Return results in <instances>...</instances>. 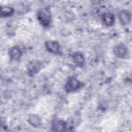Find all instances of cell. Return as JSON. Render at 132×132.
I'll return each instance as SVG.
<instances>
[{
	"label": "cell",
	"instance_id": "obj_1",
	"mask_svg": "<svg viewBox=\"0 0 132 132\" xmlns=\"http://www.w3.org/2000/svg\"><path fill=\"white\" fill-rule=\"evenodd\" d=\"M37 19L43 27H48L52 22V16L50 9L45 7L40 9L37 13Z\"/></svg>",
	"mask_w": 132,
	"mask_h": 132
},
{
	"label": "cell",
	"instance_id": "obj_2",
	"mask_svg": "<svg viewBox=\"0 0 132 132\" xmlns=\"http://www.w3.org/2000/svg\"><path fill=\"white\" fill-rule=\"evenodd\" d=\"M82 84L76 77L71 76L68 78L65 85V90L67 92H72L79 89Z\"/></svg>",
	"mask_w": 132,
	"mask_h": 132
},
{
	"label": "cell",
	"instance_id": "obj_3",
	"mask_svg": "<svg viewBox=\"0 0 132 132\" xmlns=\"http://www.w3.org/2000/svg\"><path fill=\"white\" fill-rule=\"evenodd\" d=\"M42 66V62L39 60H32L30 61L27 66L28 74L30 76H33L37 74L41 70Z\"/></svg>",
	"mask_w": 132,
	"mask_h": 132
},
{
	"label": "cell",
	"instance_id": "obj_4",
	"mask_svg": "<svg viewBox=\"0 0 132 132\" xmlns=\"http://www.w3.org/2000/svg\"><path fill=\"white\" fill-rule=\"evenodd\" d=\"M114 55L119 58H124L128 52L127 47L123 43H119L115 45L113 48Z\"/></svg>",
	"mask_w": 132,
	"mask_h": 132
},
{
	"label": "cell",
	"instance_id": "obj_5",
	"mask_svg": "<svg viewBox=\"0 0 132 132\" xmlns=\"http://www.w3.org/2000/svg\"><path fill=\"white\" fill-rule=\"evenodd\" d=\"M45 47L50 53L54 54H58L60 53V46L59 43L56 41L50 40L45 42Z\"/></svg>",
	"mask_w": 132,
	"mask_h": 132
},
{
	"label": "cell",
	"instance_id": "obj_6",
	"mask_svg": "<svg viewBox=\"0 0 132 132\" xmlns=\"http://www.w3.org/2000/svg\"><path fill=\"white\" fill-rule=\"evenodd\" d=\"M131 16V13L128 10H122L119 13V19L123 25H126L130 23Z\"/></svg>",
	"mask_w": 132,
	"mask_h": 132
},
{
	"label": "cell",
	"instance_id": "obj_7",
	"mask_svg": "<svg viewBox=\"0 0 132 132\" xmlns=\"http://www.w3.org/2000/svg\"><path fill=\"white\" fill-rule=\"evenodd\" d=\"M8 55L11 60H18L22 56V52L20 48L17 46H14L9 50Z\"/></svg>",
	"mask_w": 132,
	"mask_h": 132
},
{
	"label": "cell",
	"instance_id": "obj_8",
	"mask_svg": "<svg viewBox=\"0 0 132 132\" xmlns=\"http://www.w3.org/2000/svg\"><path fill=\"white\" fill-rule=\"evenodd\" d=\"M102 21L105 26L107 27L111 26L114 23V16L111 13H105L102 15Z\"/></svg>",
	"mask_w": 132,
	"mask_h": 132
},
{
	"label": "cell",
	"instance_id": "obj_9",
	"mask_svg": "<svg viewBox=\"0 0 132 132\" xmlns=\"http://www.w3.org/2000/svg\"><path fill=\"white\" fill-rule=\"evenodd\" d=\"M73 59L75 65L78 67H83L85 63V59L82 53L76 52L73 55Z\"/></svg>",
	"mask_w": 132,
	"mask_h": 132
},
{
	"label": "cell",
	"instance_id": "obj_10",
	"mask_svg": "<svg viewBox=\"0 0 132 132\" xmlns=\"http://www.w3.org/2000/svg\"><path fill=\"white\" fill-rule=\"evenodd\" d=\"M67 123L62 120L55 121L52 125V129L54 131H62L66 130Z\"/></svg>",
	"mask_w": 132,
	"mask_h": 132
},
{
	"label": "cell",
	"instance_id": "obj_11",
	"mask_svg": "<svg viewBox=\"0 0 132 132\" xmlns=\"http://www.w3.org/2000/svg\"><path fill=\"white\" fill-rule=\"evenodd\" d=\"M14 13V9L9 7L6 6H1V13L0 15L1 17L7 18L13 15Z\"/></svg>",
	"mask_w": 132,
	"mask_h": 132
},
{
	"label": "cell",
	"instance_id": "obj_12",
	"mask_svg": "<svg viewBox=\"0 0 132 132\" xmlns=\"http://www.w3.org/2000/svg\"><path fill=\"white\" fill-rule=\"evenodd\" d=\"M28 122L34 127H38L41 124V120L39 117L35 114H31L28 116Z\"/></svg>",
	"mask_w": 132,
	"mask_h": 132
}]
</instances>
